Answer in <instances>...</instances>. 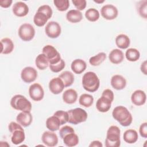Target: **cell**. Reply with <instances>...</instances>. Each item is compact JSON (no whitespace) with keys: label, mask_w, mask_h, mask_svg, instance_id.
I'll return each instance as SVG.
<instances>
[{"label":"cell","mask_w":147,"mask_h":147,"mask_svg":"<svg viewBox=\"0 0 147 147\" xmlns=\"http://www.w3.org/2000/svg\"><path fill=\"white\" fill-rule=\"evenodd\" d=\"M112 115L114 119L123 126H129L133 121L131 113L126 107L123 106L115 107L113 110Z\"/></svg>","instance_id":"1"},{"label":"cell","mask_w":147,"mask_h":147,"mask_svg":"<svg viewBox=\"0 0 147 147\" xmlns=\"http://www.w3.org/2000/svg\"><path fill=\"white\" fill-rule=\"evenodd\" d=\"M82 85L85 90L94 92L99 88L100 80L95 72L89 71L85 73L83 76Z\"/></svg>","instance_id":"2"},{"label":"cell","mask_w":147,"mask_h":147,"mask_svg":"<svg viewBox=\"0 0 147 147\" xmlns=\"http://www.w3.org/2000/svg\"><path fill=\"white\" fill-rule=\"evenodd\" d=\"M120 129L117 126H111L107 131L105 140L106 147H118L121 145Z\"/></svg>","instance_id":"3"},{"label":"cell","mask_w":147,"mask_h":147,"mask_svg":"<svg viewBox=\"0 0 147 147\" xmlns=\"http://www.w3.org/2000/svg\"><path fill=\"white\" fill-rule=\"evenodd\" d=\"M10 105L12 108L21 111L30 112L32 104L24 96L20 94L15 95L10 100Z\"/></svg>","instance_id":"4"},{"label":"cell","mask_w":147,"mask_h":147,"mask_svg":"<svg viewBox=\"0 0 147 147\" xmlns=\"http://www.w3.org/2000/svg\"><path fill=\"white\" fill-rule=\"evenodd\" d=\"M68 122L74 124L78 125L80 123L85 122L87 119V112L82 108H75L68 110Z\"/></svg>","instance_id":"5"},{"label":"cell","mask_w":147,"mask_h":147,"mask_svg":"<svg viewBox=\"0 0 147 147\" xmlns=\"http://www.w3.org/2000/svg\"><path fill=\"white\" fill-rule=\"evenodd\" d=\"M42 52L48 59L49 64H55L57 63L61 59L59 52L52 45H45L43 47Z\"/></svg>","instance_id":"6"},{"label":"cell","mask_w":147,"mask_h":147,"mask_svg":"<svg viewBox=\"0 0 147 147\" xmlns=\"http://www.w3.org/2000/svg\"><path fill=\"white\" fill-rule=\"evenodd\" d=\"M35 35V29L30 24L25 23L22 24L18 29V36L24 41L32 40Z\"/></svg>","instance_id":"7"},{"label":"cell","mask_w":147,"mask_h":147,"mask_svg":"<svg viewBox=\"0 0 147 147\" xmlns=\"http://www.w3.org/2000/svg\"><path fill=\"white\" fill-rule=\"evenodd\" d=\"M45 32L48 37L51 38H56L61 34V26L57 22L50 21L47 24Z\"/></svg>","instance_id":"8"},{"label":"cell","mask_w":147,"mask_h":147,"mask_svg":"<svg viewBox=\"0 0 147 147\" xmlns=\"http://www.w3.org/2000/svg\"><path fill=\"white\" fill-rule=\"evenodd\" d=\"M29 94L30 98L34 101H40L44 98V91L40 84L36 83L29 87Z\"/></svg>","instance_id":"9"},{"label":"cell","mask_w":147,"mask_h":147,"mask_svg":"<svg viewBox=\"0 0 147 147\" xmlns=\"http://www.w3.org/2000/svg\"><path fill=\"white\" fill-rule=\"evenodd\" d=\"M102 16L106 20H113L117 18L118 14L117 8L111 4L104 5L100 9Z\"/></svg>","instance_id":"10"},{"label":"cell","mask_w":147,"mask_h":147,"mask_svg":"<svg viewBox=\"0 0 147 147\" xmlns=\"http://www.w3.org/2000/svg\"><path fill=\"white\" fill-rule=\"evenodd\" d=\"M37 77V72L32 67H26L22 69L21 78L22 80L26 83H30L34 82Z\"/></svg>","instance_id":"11"},{"label":"cell","mask_w":147,"mask_h":147,"mask_svg":"<svg viewBox=\"0 0 147 147\" xmlns=\"http://www.w3.org/2000/svg\"><path fill=\"white\" fill-rule=\"evenodd\" d=\"M41 140L42 142L47 146L52 147L57 145L58 137L57 135L52 131H46L42 133Z\"/></svg>","instance_id":"12"},{"label":"cell","mask_w":147,"mask_h":147,"mask_svg":"<svg viewBox=\"0 0 147 147\" xmlns=\"http://www.w3.org/2000/svg\"><path fill=\"white\" fill-rule=\"evenodd\" d=\"M64 87V83L59 77L52 79L49 83V90L53 94L56 95L61 93L63 91Z\"/></svg>","instance_id":"13"},{"label":"cell","mask_w":147,"mask_h":147,"mask_svg":"<svg viewBox=\"0 0 147 147\" xmlns=\"http://www.w3.org/2000/svg\"><path fill=\"white\" fill-rule=\"evenodd\" d=\"M12 11L17 17H24L29 13V7L25 3L18 1L13 5Z\"/></svg>","instance_id":"14"},{"label":"cell","mask_w":147,"mask_h":147,"mask_svg":"<svg viewBox=\"0 0 147 147\" xmlns=\"http://www.w3.org/2000/svg\"><path fill=\"white\" fill-rule=\"evenodd\" d=\"M146 95L145 92L141 90H136L131 96V100L136 106H142L146 102Z\"/></svg>","instance_id":"15"},{"label":"cell","mask_w":147,"mask_h":147,"mask_svg":"<svg viewBox=\"0 0 147 147\" xmlns=\"http://www.w3.org/2000/svg\"><path fill=\"white\" fill-rule=\"evenodd\" d=\"M17 122L23 127L29 126L32 122L33 117L30 112L22 111L16 117Z\"/></svg>","instance_id":"16"},{"label":"cell","mask_w":147,"mask_h":147,"mask_svg":"<svg viewBox=\"0 0 147 147\" xmlns=\"http://www.w3.org/2000/svg\"><path fill=\"white\" fill-rule=\"evenodd\" d=\"M112 101L107 98L102 96L99 98L96 103V107L97 110L102 113L107 112L111 106Z\"/></svg>","instance_id":"17"},{"label":"cell","mask_w":147,"mask_h":147,"mask_svg":"<svg viewBox=\"0 0 147 147\" xmlns=\"http://www.w3.org/2000/svg\"><path fill=\"white\" fill-rule=\"evenodd\" d=\"M111 86L117 90L123 89L126 86L125 78L120 75H115L111 79Z\"/></svg>","instance_id":"18"},{"label":"cell","mask_w":147,"mask_h":147,"mask_svg":"<svg viewBox=\"0 0 147 147\" xmlns=\"http://www.w3.org/2000/svg\"><path fill=\"white\" fill-rule=\"evenodd\" d=\"M109 59L111 63L118 64L122 63L124 59V55L122 51L119 49H114L109 53Z\"/></svg>","instance_id":"19"},{"label":"cell","mask_w":147,"mask_h":147,"mask_svg":"<svg viewBox=\"0 0 147 147\" xmlns=\"http://www.w3.org/2000/svg\"><path fill=\"white\" fill-rule=\"evenodd\" d=\"M71 69L76 74H80L83 72L87 67L86 63L82 59L74 60L71 65Z\"/></svg>","instance_id":"20"},{"label":"cell","mask_w":147,"mask_h":147,"mask_svg":"<svg viewBox=\"0 0 147 147\" xmlns=\"http://www.w3.org/2000/svg\"><path fill=\"white\" fill-rule=\"evenodd\" d=\"M1 53L7 55L10 53L14 49V44L12 40L9 38H3L1 40Z\"/></svg>","instance_id":"21"},{"label":"cell","mask_w":147,"mask_h":147,"mask_svg":"<svg viewBox=\"0 0 147 147\" xmlns=\"http://www.w3.org/2000/svg\"><path fill=\"white\" fill-rule=\"evenodd\" d=\"M78 98L77 92L72 88L65 90L63 94V100L67 104L74 103Z\"/></svg>","instance_id":"22"},{"label":"cell","mask_w":147,"mask_h":147,"mask_svg":"<svg viewBox=\"0 0 147 147\" xmlns=\"http://www.w3.org/2000/svg\"><path fill=\"white\" fill-rule=\"evenodd\" d=\"M67 20L71 23H78L83 19V15L80 11L78 10H70L66 14Z\"/></svg>","instance_id":"23"},{"label":"cell","mask_w":147,"mask_h":147,"mask_svg":"<svg viewBox=\"0 0 147 147\" xmlns=\"http://www.w3.org/2000/svg\"><path fill=\"white\" fill-rule=\"evenodd\" d=\"M61 125L59 119L55 115L51 116L46 121V126L50 131H55L59 129Z\"/></svg>","instance_id":"24"},{"label":"cell","mask_w":147,"mask_h":147,"mask_svg":"<svg viewBox=\"0 0 147 147\" xmlns=\"http://www.w3.org/2000/svg\"><path fill=\"white\" fill-rule=\"evenodd\" d=\"M25 139V135L23 128L17 129L12 133L11 141L13 144L19 145L20 144L23 142Z\"/></svg>","instance_id":"25"},{"label":"cell","mask_w":147,"mask_h":147,"mask_svg":"<svg viewBox=\"0 0 147 147\" xmlns=\"http://www.w3.org/2000/svg\"><path fill=\"white\" fill-rule=\"evenodd\" d=\"M49 19V17L46 14L42 11L37 10L35 15L34 16L33 21L36 26L41 27L45 25Z\"/></svg>","instance_id":"26"},{"label":"cell","mask_w":147,"mask_h":147,"mask_svg":"<svg viewBox=\"0 0 147 147\" xmlns=\"http://www.w3.org/2000/svg\"><path fill=\"white\" fill-rule=\"evenodd\" d=\"M115 44L117 46L121 49H126L130 45V40L127 35L121 34L116 37Z\"/></svg>","instance_id":"27"},{"label":"cell","mask_w":147,"mask_h":147,"mask_svg":"<svg viewBox=\"0 0 147 147\" xmlns=\"http://www.w3.org/2000/svg\"><path fill=\"white\" fill-rule=\"evenodd\" d=\"M64 144L69 147L77 145L79 143V137L74 133H70L66 134L63 138Z\"/></svg>","instance_id":"28"},{"label":"cell","mask_w":147,"mask_h":147,"mask_svg":"<svg viewBox=\"0 0 147 147\" xmlns=\"http://www.w3.org/2000/svg\"><path fill=\"white\" fill-rule=\"evenodd\" d=\"M123 137L126 142L128 144H134L137 141L138 135L135 130L128 129L124 132Z\"/></svg>","instance_id":"29"},{"label":"cell","mask_w":147,"mask_h":147,"mask_svg":"<svg viewBox=\"0 0 147 147\" xmlns=\"http://www.w3.org/2000/svg\"><path fill=\"white\" fill-rule=\"evenodd\" d=\"M59 77L63 80L65 87L71 86L74 82V74L68 71L63 72Z\"/></svg>","instance_id":"30"},{"label":"cell","mask_w":147,"mask_h":147,"mask_svg":"<svg viewBox=\"0 0 147 147\" xmlns=\"http://www.w3.org/2000/svg\"><path fill=\"white\" fill-rule=\"evenodd\" d=\"M35 64L36 67L40 70L45 69L49 65V61L47 57L43 54H39L36 58Z\"/></svg>","instance_id":"31"},{"label":"cell","mask_w":147,"mask_h":147,"mask_svg":"<svg viewBox=\"0 0 147 147\" xmlns=\"http://www.w3.org/2000/svg\"><path fill=\"white\" fill-rule=\"evenodd\" d=\"M79 104L85 107H90L94 103V98L88 94H82L79 99Z\"/></svg>","instance_id":"32"},{"label":"cell","mask_w":147,"mask_h":147,"mask_svg":"<svg viewBox=\"0 0 147 147\" xmlns=\"http://www.w3.org/2000/svg\"><path fill=\"white\" fill-rule=\"evenodd\" d=\"M106 59V55L104 52H100L94 56L90 58L89 63L93 66H98Z\"/></svg>","instance_id":"33"},{"label":"cell","mask_w":147,"mask_h":147,"mask_svg":"<svg viewBox=\"0 0 147 147\" xmlns=\"http://www.w3.org/2000/svg\"><path fill=\"white\" fill-rule=\"evenodd\" d=\"M126 58L130 61H136L140 57V52L136 48H129L125 53Z\"/></svg>","instance_id":"34"},{"label":"cell","mask_w":147,"mask_h":147,"mask_svg":"<svg viewBox=\"0 0 147 147\" xmlns=\"http://www.w3.org/2000/svg\"><path fill=\"white\" fill-rule=\"evenodd\" d=\"M100 14L98 10L94 8L87 9L85 13L86 18L91 22L96 21L99 18Z\"/></svg>","instance_id":"35"},{"label":"cell","mask_w":147,"mask_h":147,"mask_svg":"<svg viewBox=\"0 0 147 147\" xmlns=\"http://www.w3.org/2000/svg\"><path fill=\"white\" fill-rule=\"evenodd\" d=\"M53 3L57 10L60 11H64L69 7L68 0H54Z\"/></svg>","instance_id":"36"},{"label":"cell","mask_w":147,"mask_h":147,"mask_svg":"<svg viewBox=\"0 0 147 147\" xmlns=\"http://www.w3.org/2000/svg\"><path fill=\"white\" fill-rule=\"evenodd\" d=\"M147 1L146 0L141 1L138 3V11L139 14L141 17H143L144 18H146L147 16Z\"/></svg>","instance_id":"37"},{"label":"cell","mask_w":147,"mask_h":147,"mask_svg":"<svg viewBox=\"0 0 147 147\" xmlns=\"http://www.w3.org/2000/svg\"><path fill=\"white\" fill-rule=\"evenodd\" d=\"M53 115L56 116L59 119L61 125L65 124L68 121V114L67 111H64L63 110H58L56 111Z\"/></svg>","instance_id":"38"},{"label":"cell","mask_w":147,"mask_h":147,"mask_svg":"<svg viewBox=\"0 0 147 147\" xmlns=\"http://www.w3.org/2000/svg\"><path fill=\"white\" fill-rule=\"evenodd\" d=\"M65 66V63L64 60H63L62 59L57 63H56L55 64H49V65L51 71H52L53 72H55V73L59 72L61 71V70H63Z\"/></svg>","instance_id":"39"},{"label":"cell","mask_w":147,"mask_h":147,"mask_svg":"<svg viewBox=\"0 0 147 147\" xmlns=\"http://www.w3.org/2000/svg\"><path fill=\"white\" fill-rule=\"evenodd\" d=\"M72 2L78 10L79 11L84 10L87 5V2L86 0H72Z\"/></svg>","instance_id":"40"},{"label":"cell","mask_w":147,"mask_h":147,"mask_svg":"<svg viewBox=\"0 0 147 147\" xmlns=\"http://www.w3.org/2000/svg\"><path fill=\"white\" fill-rule=\"evenodd\" d=\"M75 130L74 129L69 126H64L62 127L59 131V134L61 139L63 138V137L67 134L70 133H74Z\"/></svg>","instance_id":"41"},{"label":"cell","mask_w":147,"mask_h":147,"mask_svg":"<svg viewBox=\"0 0 147 147\" xmlns=\"http://www.w3.org/2000/svg\"><path fill=\"white\" fill-rule=\"evenodd\" d=\"M37 10L42 11V12L44 13L45 14H46L47 15V16L49 17V18H51L52 16V13H53L52 10L51 9V7L48 5H44L40 6L38 8Z\"/></svg>","instance_id":"42"},{"label":"cell","mask_w":147,"mask_h":147,"mask_svg":"<svg viewBox=\"0 0 147 147\" xmlns=\"http://www.w3.org/2000/svg\"><path fill=\"white\" fill-rule=\"evenodd\" d=\"M139 132L141 136L143 138H147V123L144 122L142 123L139 129Z\"/></svg>","instance_id":"43"},{"label":"cell","mask_w":147,"mask_h":147,"mask_svg":"<svg viewBox=\"0 0 147 147\" xmlns=\"http://www.w3.org/2000/svg\"><path fill=\"white\" fill-rule=\"evenodd\" d=\"M8 129H9V131L12 133L14 130H17V129H22V126L19 124L18 122L16 123L15 122H11L9 124V126H8Z\"/></svg>","instance_id":"44"},{"label":"cell","mask_w":147,"mask_h":147,"mask_svg":"<svg viewBox=\"0 0 147 147\" xmlns=\"http://www.w3.org/2000/svg\"><path fill=\"white\" fill-rule=\"evenodd\" d=\"M102 96H103L107 98V99H110L112 102L113 101L114 98V95L113 92L110 89L105 90L102 94Z\"/></svg>","instance_id":"45"},{"label":"cell","mask_w":147,"mask_h":147,"mask_svg":"<svg viewBox=\"0 0 147 147\" xmlns=\"http://www.w3.org/2000/svg\"><path fill=\"white\" fill-rule=\"evenodd\" d=\"M12 2V0H1L0 6L3 8H7L11 6Z\"/></svg>","instance_id":"46"},{"label":"cell","mask_w":147,"mask_h":147,"mask_svg":"<svg viewBox=\"0 0 147 147\" xmlns=\"http://www.w3.org/2000/svg\"><path fill=\"white\" fill-rule=\"evenodd\" d=\"M146 65H147V63H146V60H145L141 65V67H140V69H141V71L144 74V75H147V68H146Z\"/></svg>","instance_id":"47"},{"label":"cell","mask_w":147,"mask_h":147,"mask_svg":"<svg viewBox=\"0 0 147 147\" xmlns=\"http://www.w3.org/2000/svg\"><path fill=\"white\" fill-rule=\"evenodd\" d=\"M90 147H102L103 145L102 142H100L99 141L95 140L91 142V144L89 145Z\"/></svg>","instance_id":"48"},{"label":"cell","mask_w":147,"mask_h":147,"mask_svg":"<svg viewBox=\"0 0 147 147\" xmlns=\"http://www.w3.org/2000/svg\"><path fill=\"white\" fill-rule=\"evenodd\" d=\"M94 1L97 3H102L105 2V1H95V0H94Z\"/></svg>","instance_id":"49"}]
</instances>
